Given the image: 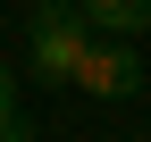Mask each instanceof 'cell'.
Listing matches in <instances>:
<instances>
[{"label": "cell", "mask_w": 151, "mask_h": 142, "mask_svg": "<svg viewBox=\"0 0 151 142\" xmlns=\"http://www.w3.org/2000/svg\"><path fill=\"white\" fill-rule=\"evenodd\" d=\"M76 9H84L92 33H126V42L151 33V0H76Z\"/></svg>", "instance_id": "3"}, {"label": "cell", "mask_w": 151, "mask_h": 142, "mask_svg": "<svg viewBox=\"0 0 151 142\" xmlns=\"http://www.w3.org/2000/svg\"><path fill=\"white\" fill-rule=\"evenodd\" d=\"M0 109H17V92H9V67H0Z\"/></svg>", "instance_id": "5"}, {"label": "cell", "mask_w": 151, "mask_h": 142, "mask_svg": "<svg viewBox=\"0 0 151 142\" xmlns=\"http://www.w3.org/2000/svg\"><path fill=\"white\" fill-rule=\"evenodd\" d=\"M0 142H34V126H25L17 109H0Z\"/></svg>", "instance_id": "4"}, {"label": "cell", "mask_w": 151, "mask_h": 142, "mask_svg": "<svg viewBox=\"0 0 151 142\" xmlns=\"http://www.w3.org/2000/svg\"><path fill=\"white\" fill-rule=\"evenodd\" d=\"M76 92H92V100H134V92H143V50L126 42V33H92L84 59H76Z\"/></svg>", "instance_id": "2"}, {"label": "cell", "mask_w": 151, "mask_h": 142, "mask_svg": "<svg viewBox=\"0 0 151 142\" xmlns=\"http://www.w3.org/2000/svg\"><path fill=\"white\" fill-rule=\"evenodd\" d=\"M84 9L76 0H34V17H25V67H34V84H76V59H84Z\"/></svg>", "instance_id": "1"}]
</instances>
